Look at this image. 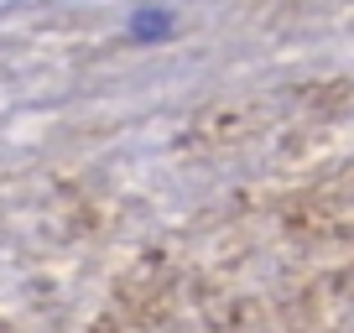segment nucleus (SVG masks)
I'll list each match as a JSON object with an SVG mask.
<instances>
[{"label": "nucleus", "instance_id": "f257e3e1", "mask_svg": "<svg viewBox=\"0 0 354 333\" xmlns=\"http://www.w3.org/2000/svg\"><path fill=\"white\" fill-rule=\"evenodd\" d=\"M162 26H167V16H136V21H131V32H136V37H156Z\"/></svg>", "mask_w": 354, "mask_h": 333}]
</instances>
